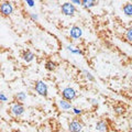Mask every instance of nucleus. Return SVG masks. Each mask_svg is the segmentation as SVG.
Returning a JSON list of instances; mask_svg holds the SVG:
<instances>
[{"instance_id": "39448f33", "label": "nucleus", "mask_w": 132, "mask_h": 132, "mask_svg": "<svg viewBox=\"0 0 132 132\" xmlns=\"http://www.w3.org/2000/svg\"><path fill=\"white\" fill-rule=\"evenodd\" d=\"M76 96H77L76 90L72 87H65L63 90H62V97H63L64 100H67V101L71 102L76 98Z\"/></svg>"}, {"instance_id": "412c9836", "label": "nucleus", "mask_w": 132, "mask_h": 132, "mask_svg": "<svg viewBox=\"0 0 132 132\" xmlns=\"http://www.w3.org/2000/svg\"><path fill=\"white\" fill-rule=\"evenodd\" d=\"M0 101L1 102H6L8 101V97L6 96L5 93H0Z\"/></svg>"}, {"instance_id": "4468645a", "label": "nucleus", "mask_w": 132, "mask_h": 132, "mask_svg": "<svg viewBox=\"0 0 132 132\" xmlns=\"http://www.w3.org/2000/svg\"><path fill=\"white\" fill-rule=\"evenodd\" d=\"M122 11L127 16H132V2H127L122 7Z\"/></svg>"}, {"instance_id": "f3484780", "label": "nucleus", "mask_w": 132, "mask_h": 132, "mask_svg": "<svg viewBox=\"0 0 132 132\" xmlns=\"http://www.w3.org/2000/svg\"><path fill=\"white\" fill-rule=\"evenodd\" d=\"M82 74H84L85 77L87 78L89 81H94V80H95V77L93 76V74L90 73V72H88L87 69H82Z\"/></svg>"}, {"instance_id": "5701e85b", "label": "nucleus", "mask_w": 132, "mask_h": 132, "mask_svg": "<svg viewBox=\"0 0 132 132\" xmlns=\"http://www.w3.org/2000/svg\"><path fill=\"white\" fill-rule=\"evenodd\" d=\"M72 3H73L74 6H75V5H79V6H81V0H73Z\"/></svg>"}, {"instance_id": "0eeeda50", "label": "nucleus", "mask_w": 132, "mask_h": 132, "mask_svg": "<svg viewBox=\"0 0 132 132\" xmlns=\"http://www.w3.org/2000/svg\"><path fill=\"white\" fill-rule=\"evenodd\" d=\"M69 35H71V38H73V39H79V38H81V35H82L81 28L77 27V26H73L71 28V30H69Z\"/></svg>"}, {"instance_id": "ddd939ff", "label": "nucleus", "mask_w": 132, "mask_h": 132, "mask_svg": "<svg viewBox=\"0 0 132 132\" xmlns=\"http://www.w3.org/2000/svg\"><path fill=\"white\" fill-rule=\"evenodd\" d=\"M57 67V63L54 61H52V60H47L46 62H45V68H46V71L48 72H53V71H55Z\"/></svg>"}, {"instance_id": "dca6fc26", "label": "nucleus", "mask_w": 132, "mask_h": 132, "mask_svg": "<svg viewBox=\"0 0 132 132\" xmlns=\"http://www.w3.org/2000/svg\"><path fill=\"white\" fill-rule=\"evenodd\" d=\"M125 40H126V42L132 45V27L127 29V31L125 33Z\"/></svg>"}, {"instance_id": "6ab92c4d", "label": "nucleus", "mask_w": 132, "mask_h": 132, "mask_svg": "<svg viewBox=\"0 0 132 132\" xmlns=\"http://www.w3.org/2000/svg\"><path fill=\"white\" fill-rule=\"evenodd\" d=\"M67 48H68V51H71L72 53H74V54H81L82 53L79 48H75V47H71V46H68Z\"/></svg>"}, {"instance_id": "1a4fd4ad", "label": "nucleus", "mask_w": 132, "mask_h": 132, "mask_svg": "<svg viewBox=\"0 0 132 132\" xmlns=\"http://www.w3.org/2000/svg\"><path fill=\"white\" fill-rule=\"evenodd\" d=\"M21 57H22V60L24 62H27V63H30V62H32L33 60H34L35 55H34V53H33L31 50H26V51L22 52Z\"/></svg>"}, {"instance_id": "20e7f679", "label": "nucleus", "mask_w": 132, "mask_h": 132, "mask_svg": "<svg viewBox=\"0 0 132 132\" xmlns=\"http://www.w3.org/2000/svg\"><path fill=\"white\" fill-rule=\"evenodd\" d=\"M26 111V108H24L23 104L21 102H13L10 107V112L14 116V117H21V116Z\"/></svg>"}, {"instance_id": "7ed1b4c3", "label": "nucleus", "mask_w": 132, "mask_h": 132, "mask_svg": "<svg viewBox=\"0 0 132 132\" xmlns=\"http://www.w3.org/2000/svg\"><path fill=\"white\" fill-rule=\"evenodd\" d=\"M14 8L12 6V3L9 1H3L0 3V13L3 16H10L13 13Z\"/></svg>"}, {"instance_id": "f8f14e48", "label": "nucleus", "mask_w": 132, "mask_h": 132, "mask_svg": "<svg viewBox=\"0 0 132 132\" xmlns=\"http://www.w3.org/2000/svg\"><path fill=\"white\" fill-rule=\"evenodd\" d=\"M97 5H98V1H95V0H81V6L85 9H90L93 7H96Z\"/></svg>"}, {"instance_id": "9d476101", "label": "nucleus", "mask_w": 132, "mask_h": 132, "mask_svg": "<svg viewBox=\"0 0 132 132\" xmlns=\"http://www.w3.org/2000/svg\"><path fill=\"white\" fill-rule=\"evenodd\" d=\"M112 109H113V112H114L116 116H122V114L126 113V107L123 105H121V104L114 105L112 107Z\"/></svg>"}, {"instance_id": "f03ea898", "label": "nucleus", "mask_w": 132, "mask_h": 132, "mask_svg": "<svg viewBox=\"0 0 132 132\" xmlns=\"http://www.w3.org/2000/svg\"><path fill=\"white\" fill-rule=\"evenodd\" d=\"M34 90L38 93L40 96L42 97H47L48 95V87L43 80H36L34 84Z\"/></svg>"}, {"instance_id": "f257e3e1", "label": "nucleus", "mask_w": 132, "mask_h": 132, "mask_svg": "<svg viewBox=\"0 0 132 132\" xmlns=\"http://www.w3.org/2000/svg\"><path fill=\"white\" fill-rule=\"evenodd\" d=\"M61 11H62V13L66 16H74L77 9L72 2H64L63 5L61 6Z\"/></svg>"}, {"instance_id": "4be33fe9", "label": "nucleus", "mask_w": 132, "mask_h": 132, "mask_svg": "<svg viewBox=\"0 0 132 132\" xmlns=\"http://www.w3.org/2000/svg\"><path fill=\"white\" fill-rule=\"evenodd\" d=\"M26 3L29 7H34L35 6V1H33V0H27Z\"/></svg>"}, {"instance_id": "423d86ee", "label": "nucleus", "mask_w": 132, "mask_h": 132, "mask_svg": "<svg viewBox=\"0 0 132 132\" xmlns=\"http://www.w3.org/2000/svg\"><path fill=\"white\" fill-rule=\"evenodd\" d=\"M82 130V123L78 119H73L68 123V131L69 132H81Z\"/></svg>"}, {"instance_id": "6e6552de", "label": "nucleus", "mask_w": 132, "mask_h": 132, "mask_svg": "<svg viewBox=\"0 0 132 132\" xmlns=\"http://www.w3.org/2000/svg\"><path fill=\"white\" fill-rule=\"evenodd\" d=\"M95 129L99 132H108L109 129V125L106 120H99L96 122V126H95Z\"/></svg>"}, {"instance_id": "aec40b11", "label": "nucleus", "mask_w": 132, "mask_h": 132, "mask_svg": "<svg viewBox=\"0 0 132 132\" xmlns=\"http://www.w3.org/2000/svg\"><path fill=\"white\" fill-rule=\"evenodd\" d=\"M72 111H73V113L75 116H81L82 114V110L79 109V108H73Z\"/></svg>"}, {"instance_id": "a211bd4d", "label": "nucleus", "mask_w": 132, "mask_h": 132, "mask_svg": "<svg viewBox=\"0 0 132 132\" xmlns=\"http://www.w3.org/2000/svg\"><path fill=\"white\" fill-rule=\"evenodd\" d=\"M29 18H30L32 21H38L39 20V15L35 13V12H30L29 13Z\"/></svg>"}, {"instance_id": "9b49d317", "label": "nucleus", "mask_w": 132, "mask_h": 132, "mask_svg": "<svg viewBox=\"0 0 132 132\" xmlns=\"http://www.w3.org/2000/svg\"><path fill=\"white\" fill-rule=\"evenodd\" d=\"M59 106H60V108L62 110H65V111H67L69 109H73L72 102H69L67 100H64V99H61V100L59 101Z\"/></svg>"}, {"instance_id": "b1692460", "label": "nucleus", "mask_w": 132, "mask_h": 132, "mask_svg": "<svg viewBox=\"0 0 132 132\" xmlns=\"http://www.w3.org/2000/svg\"><path fill=\"white\" fill-rule=\"evenodd\" d=\"M92 104L94 106H98V101L96 100V99H92Z\"/></svg>"}, {"instance_id": "2eb2a0df", "label": "nucleus", "mask_w": 132, "mask_h": 132, "mask_svg": "<svg viewBox=\"0 0 132 132\" xmlns=\"http://www.w3.org/2000/svg\"><path fill=\"white\" fill-rule=\"evenodd\" d=\"M26 99H27V94L23 93V92H19V93H16L14 95V100L16 102H21V104H22Z\"/></svg>"}]
</instances>
